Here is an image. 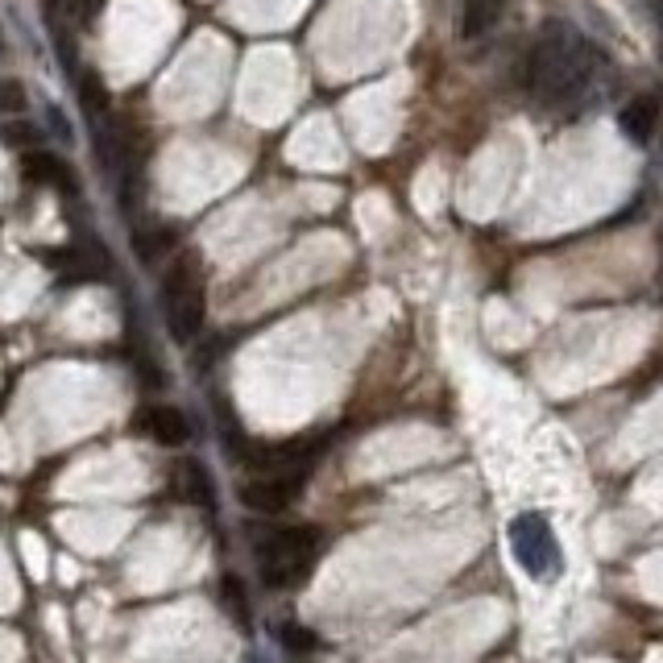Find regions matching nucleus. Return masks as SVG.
Masks as SVG:
<instances>
[{"instance_id": "nucleus-12", "label": "nucleus", "mask_w": 663, "mask_h": 663, "mask_svg": "<svg viewBox=\"0 0 663 663\" xmlns=\"http://www.w3.org/2000/svg\"><path fill=\"white\" fill-rule=\"evenodd\" d=\"M26 109V88L17 80H0V116Z\"/></svg>"}, {"instance_id": "nucleus-8", "label": "nucleus", "mask_w": 663, "mask_h": 663, "mask_svg": "<svg viewBox=\"0 0 663 663\" xmlns=\"http://www.w3.org/2000/svg\"><path fill=\"white\" fill-rule=\"evenodd\" d=\"M142 427L154 436L159 443H166V448H183V443L191 440V424L183 411H174V407H150V411L142 415Z\"/></svg>"}, {"instance_id": "nucleus-16", "label": "nucleus", "mask_w": 663, "mask_h": 663, "mask_svg": "<svg viewBox=\"0 0 663 663\" xmlns=\"http://www.w3.org/2000/svg\"><path fill=\"white\" fill-rule=\"evenodd\" d=\"M171 233H154V237H137V245H142V257L150 262V257H159V249H166L171 245Z\"/></svg>"}, {"instance_id": "nucleus-3", "label": "nucleus", "mask_w": 663, "mask_h": 663, "mask_svg": "<svg viewBox=\"0 0 663 663\" xmlns=\"http://www.w3.org/2000/svg\"><path fill=\"white\" fill-rule=\"evenodd\" d=\"M510 552H514V560H519L531 581H555L560 569H564L552 522L543 519L539 510H527V514L510 522Z\"/></svg>"}, {"instance_id": "nucleus-15", "label": "nucleus", "mask_w": 663, "mask_h": 663, "mask_svg": "<svg viewBox=\"0 0 663 663\" xmlns=\"http://www.w3.org/2000/svg\"><path fill=\"white\" fill-rule=\"evenodd\" d=\"M83 104H88L92 112L109 104V95H104V83L95 80V75H83Z\"/></svg>"}, {"instance_id": "nucleus-1", "label": "nucleus", "mask_w": 663, "mask_h": 663, "mask_svg": "<svg viewBox=\"0 0 663 663\" xmlns=\"http://www.w3.org/2000/svg\"><path fill=\"white\" fill-rule=\"evenodd\" d=\"M601 63H605L601 50L581 30H572L569 21H548L531 50L527 83H531L536 100H543L548 109H560V104H572L598 80Z\"/></svg>"}, {"instance_id": "nucleus-6", "label": "nucleus", "mask_w": 663, "mask_h": 663, "mask_svg": "<svg viewBox=\"0 0 663 663\" xmlns=\"http://www.w3.org/2000/svg\"><path fill=\"white\" fill-rule=\"evenodd\" d=\"M295 493H299V477L266 473L241 490V502L249 506V510H262V514H278V510H286V506L295 502Z\"/></svg>"}, {"instance_id": "nucleus-5", "label": "nucleus", "mask_w": 663, "mask_h": 663, "mask_svg": "<svg viewBox=\"0 0 663 663\" xmlns=\"http://www.w3.org/2000/svg\"><path fill=\"white\" fill-rule=\"evenodd\" d=\"M324 440H283V443H262L249 452V465L274 477H299L303 469H312V460L319 457Z\"/></svg>"}, {"instance_id": "nucleus-10", "label": "nucleus", "mask_w": 663, "mask_h": 663, "mask_svg": "<svg viewBox=\"0 0 663 663\" xmlns=\"http://www.w3.org/2000/svg\"><path fill=\"white\" fill-rule=\"evenodd\" d=\"M174 493L183 498V502H195V506H212V477L200 460H178L174 465Z\"/></svg>"}, {"instance_id": "nucleus-14", "label": "nucleus", "mask_w": 663, "mask_h": 663, "mask_svg": "<svg viewBox=\"0 0 663 663\" xmlns=\"http://www.w3.org/2000/svg\"><path fill=\"white\" fill-rule=\"evenodd\" d=\"M283 643L290 651H312V647H316V634L307 631V626H299V622H286V626H283Z\"/></svg>"}, {"instance_id": "nucleus-21", "label": "nucleus", "mask_w": 663, "mask_h": 663, "mask_svg": "<svg viewBox=\"0 0 663 663\" xmlns=\"http://www.w3.org/2000/svg\"><path fill=\"white\" fill-rule=\"evenodd\" d=\"M660 245H663V233H660Z\"/></svg>"}, {"instance_id": "nucleus-17", "label": "nucleus", "mask_w": 663, "mask_h": 663, "mask_svg": "<svg viewBox=\"0 0 663 663\" xmlns=\"http://www.w3.org/2000/svg\"><path fill=\"white\" fill-rule=\"evenodd\" d=\"M0 137H4V142H13V145L33 142V125H9V129H0Z\"/></svg>"}, {"instance_id": "nucleus-20", "label": "nucleus", "mask_w": 663, "mask_h": 663, "mask_svg": "<svg viewBox=\"0 0 663 663\" xmlns=\"http://www.w3.org/2000/svg\"><path fill=\"white\" fill-rule=\"evenodd\" d=\"M83 9H95V0H83Z\"/></svg>"}, {"instance_id": "nucleus-11", "label": "nucleus", "mask_w": 663, "mask_h": 663, "mask_svg": "<svg viewBox=\"0 0 663 663\" xmlns=\"http://www.w3.org/2000/svg\"><path fill=\"white\" fill-rule=\"evenodd\" d=\"M21 171H26V178H33V183H59L63 191L75 187L71 171H63V162L54 159V154H47V150H30V154L21 159Z\"/></svg>"}, {"instance_id": "nucleus-7", "label": "nucleus", "mask_w": 663, "mask_h": 663, "mask_svg": "<svg viewBox=\"0 0 663 663\" xmlns=\"http://www.w3.org/2000/svg\"><path fill=\"white\" fill-rule=\"evenodd\" d=\"M618 125H622V133H626L631 142H647L651 133H655V125H660V95L639 92L626 109L618 112Z\"/></svg>"}, {"instance_id": "nucleus-13", "label": "nucleus", "mask_w": 663, "mask_h": 663, "mask_svg": "<svg viewBox=\"0 0 663 663\" xmlns=\"http://www.w3.org/2000/svg\"><path fill=\"white\" fill-rule=\"evenodd\" d=\"M221 593H224V605H228V614H237L241 622H249V610H245V593H241V584L233 581V577H224Z\"/></svg>"}, {"instance_id": "nucleus-19", "label": "nucleus", "mask_w": 663, "mask_h": 663, "mask_svg": "<svg viewBox=\"0 0 663 663\" xmlns=\"http://www.w3.org/2000/svg\"><path fill=\"white\" fill-rule=\"evenodd\" d=\"M241 663H269V660H266V655H262V651H249V655H245V660H241Z\"/></svg>"}, {"instance_id": "nucleus-4", "label": "nucleus", "mask_w": 663, "mask_h": 663, "mask_svg": "<svg viewBox=\"0 0 663 663\" xmlns=\"http://www.w3.org/2000/svg\"><path fill=\"white\" fill-rule=\"evenodd\" d=\"M166 316H171L174 340H195L204 328V283H200V266L191 257H183L166 274Z\"/></svg>"}, {"instance_id": "nucleus-9", "label": "nucleus", "mask_w": 663, "mask_h": 663, "mask_svg": "<svg viewBox=\"0 0 663 663\" xmlns=\"http://www.w3.org/2000/svg\"><path fill=\"white\" fill-rule=\"evenodd\" d=\"M502 13H506V0H465V4H460V38H465V42H477V38L493 33V26L502 21Z\"/></svg>"}, {"instance_id": "nucleus-2", "label": "nucleus", "mask_w": 663, "mask_h": 663, "mask_svg": "<svg viewBox=\"0 0 663 663\" xmlns=\"http://www.w3.org/2000/svg\"><path fill=\"white\" fill-rule=\"evenodd\" d=\"M319 536L316 527H278L269 536L257 539V564H262V581L274 589H290L299 584L319 555Z\"/></svg>"}, {"instance_id": "nucleus-18", "label": "nucleus", "mask_w": 663, "mask_h": 663, "mask_svg": "<svg viewBox=\"0 0 663 663\" xmlns=\"http://www.w3.org/2000/svg\"><path fill=\"white\" fill-rule=\"evenodd\" d=\"M50 121H54V133H63L67 142H71V125H63V112H59V109H50Z\"/></svg>"}]
</instances>
